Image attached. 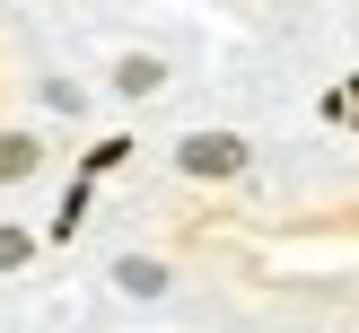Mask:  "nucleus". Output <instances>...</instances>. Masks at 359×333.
Returning <instances> with one entry per match:
<instances>
[{"instance_id":"nucleus-1","label":"nucleus","mask_w":359,"mask_h":333,"mask_svg":"<svg viewBox=\"0 0 359 333\" xmlns=\"http://www.w3.org/2000/svg\"><path fill=\"white\" fill-rule=\"evenodd\" d=\"M175 167H184V175H237L245 167V140L237 132H193L184 149H175Z\"/></svg>"},{"instance_id":"nucleus-2","label":"nucleus","mask_w":359,"mask_h":333,"mask_svg":"<svg viewBox=\"0 0 359 333\" xmlns=\"http://www.w3.org/2000/svg\"><path fill=\"white\" fill-rule=\"evenodd\" d=\"M114 290H123V298H158V290H167V272H158L149 254H123V263H114Z\"/></svg>"},{"instance_id":"nucleus-5","label":"nucleus","mask_w":359,"mask_h":333,"mask_svg":"<svg viewBox=\"0 0 359 333\" xmlns=\"http://www.w3.org/2000/svg\"><path fill=\"white\" fill-rule=\"evenodd\" d=\"M9 263H27V237H18V228H0V272H9Z\"/></svg>"},{"instance_id":"nucleus-3","label":"nucleus","mask_w":359,"mask_h":333,"mask_svg":"<svg viewBox=\"0 0 359 333\" xmlns=\"http://www.w3.org/2000/svg\"><path fill=\"white\" fill-rule=\"evenodd\" d=\"M35 175V140L27 132H0V184H27Z\"/></svg>"},{"instance_id":"nucleus-4","label":"nucleus","mask_w":359,"mask_h":333,"mask_svg":"<svg viewBox=\"0 0 359 333\" xmlns=\"http://www.w3.org/2000/svg\"><path fill=\"white\" fill-rule=\"evenodd\" d=\"M158 79H167V70H158L149 53H132V62L114 70V88H123V97H158Z\"/></svg>"}]
</instances>
